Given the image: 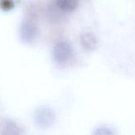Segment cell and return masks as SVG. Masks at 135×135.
Returning <instances> with one entry per match:
<instances>
[{
    "mask_svg": "<svg viewBox=\"0 0 135 135\" xmlns=\"http://www.w3.org/2000/svg\"><path fill=\"white\" fill-rule=\"evenodd\" d=\"M13 6V0H0V8L3 10H10Z\"/></svg>",
    "mask_w": 135,
    "mask_h": 135,
    "instance_id": "cell-7",
    "label": "cell"
},
{
    "mask_svg": "<svg viewBox=\"0 0 135 135\" xmlns=\"http://www.w3.org/2000/svg\"><path fill=\"white\" fill-rule=\"evenodd\" d=\"M35 119L36 122L40 127H50L55 122V115L51 109L46 107H43L36 111Z\"/></svg>",
    "mask_w": 135,
    "mask_h": 135,
    "instance_id": "cell-2",
    "label": "cell"
},
{
    "mask_svg": "<svg viewBox=\"0 0 135 135\" xmlns=\"http://www.w3.org/2000/svg\"><path fill=\"white\" fill-rule=\"evenodd\" d=\"M93 134L95 135H112L115 134V132L112 128L104 126L97 127L93 132Z\"/></svg>",
    "mask_w": 135,
    "mask_h": 135,
    "instance_id": "cell-6",
    "label": "cell"
},
{
    "mask_svg": "<svg viewBox=\"0 0 135 135\" xmlns=\"http://www.w3.org/2000/svg\"><path fill=\"white\" fill-rule=\"evenodd\" d=\"M37 34V27L36 24L29 20L25 21L20 29L21 38L23 41L29 43L32 41Z\"/></svg>",
    "mask_w": 135,
    "mask_h": 135,
    "instance_id": "cell-3",
    "label": "cell"
},
{
    "mask_svg": "<svg viewBox=\"0 0 135 135\" xmlns=\"http://www.w3.org/2000/svg\"><path fill=\"white\" fill-rule=\"evenodd\" d=\"M97 39L96 36L90 32H85L81 35V44L84 49L92 51L97 47Z\"/></svg>",
    "mask_w": 135,
    "mask_h": 135,
    "instance_id": "cell-4",
    "label": "cell"
},
{
    "mask_svg": "<svg viewBox=\"0 0 135 135\" xmlns=\"http://www.w3.org/2000/svg\"><path fill=\"white\" fill-rule=\"evenodd\" d=\"M56 7L64 13L75 10L78 6V0H55Z\"/></svg>",
    "mask_w": 135,
    "mask_h": 135,
    "instance_id": "cell-5",
    "label": "cell"
},
{
    "mask_svg": "<svg viewBox=\"0 0 135 135\" xmlns=\"http://www.w3.org/2000/svg\"><path fill=\"white\" fill-rule=\"evenodd\" d=\"M73 55L72 46L66 41L58 42L53 49L54 59L59 64L66 62L70 59Z\"/></svg>",
    "mask_w": 135,
    "mask_h": 135,
    "instance_id": "cell-1",
    "label": "cell"
}]
</instances>
